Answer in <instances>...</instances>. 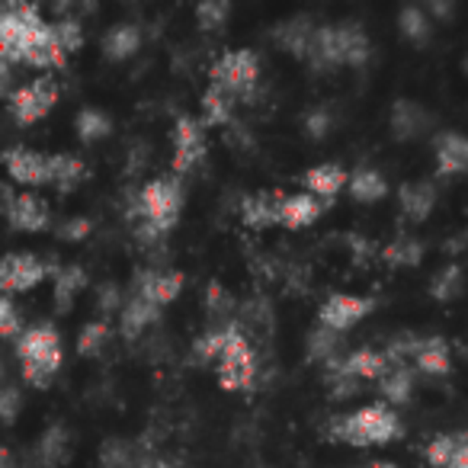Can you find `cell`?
<instances>
[{"label":"cell","instance_id":"3957f363","mask_svg":"<svg viewBox=\"0 0 468 468\" xmlns=\"http://www.w3.org/2000/svg\"><path fill=\"white\" fill-rule=\"evenodd\" d=\"M372 58V39L359 23H337V27H318L308 52V65L314 71H334V68H363Z\"/></svg>","mask_w":468,"mask_h":468},{"label":"cell","instance_id":"ab89813d","mask_svg":"<svg viewBox=\"0 0 468 468\" xmlns=\"http://www.w3.org/2000/svg\"><path fill=\"white\" fill-rule=\"evenodd\" d=\"M324 388H327V395H331L334 401H346V398H353L359 391V378H353L344 366L334 363V366H327V369H324Z\"/></svg>","mask_w":468,"mask_h":468},{"label":"cell","instance_id":"4316f807","mask_svg":"<svg viewBox=\"0 0 468 468\" xmlns=\"http://www.w3.org/2000/svg\"><path fill=\"white\" fill-rule=\"evenodd\" d=\"M376 385H378V395H382L385 404H391V408H401V404H408L410 395H414V372L408 369V363L395 359V363H391V369L385 372Z\"/></svg>","mask_w":468,"mask_h":468},{"label":"cell","instance_id":"44dd1931","mask_svg":"<svg viewBox=\"0 0 468 468\" xmlns=\"http://www.w3.org/2000/svg\"><path fill=\"white\" fill-rule=\"evenodd\" d=\"M433 148H436V174L440 176L468 174V135H462V132H440Z\"/></svg>","mask_w":468,"mask_h":468},{"label":"cell","instance_id":"7a4b0ae2","mask_svg":"<svg viewBox=\"0 0 468 468\" xmlns=\"http://www.w3.org/2000/svg\"><path fill=\"white\" fill-rule=\"evenodd\" d=\"M404 433L401 417L391 404L378 401V404H366L359 410L350 414H337L327 423V440L334 442H346V446H385V442H395Z\"/></svg>","mask_w":468,"mask_h":468},{"label":"cell","instance_id":"ffe728a7","mask_svg":"<svg viewBox=\"0 0 468 468\" xmlns=\"http://www.w3.org/2000/svg\"><path fill=\"white\" fill-rule=\"evenodd\" d=\"M427 462L433 468H468V430L433 436L427 442Z\"/></svg>","mask_w":468,"mask_h":468},{"label":"cell","instance_id":"f546056e","mask_svg":"<svg viewBox=\"0 0 468 468\" xmlns=\"http://www.w3.org/2000/svg\"><path fill=\"white\" fill-rule=\"evenodd\" d=\"M71 455V436L65 427H52L42 433V440L36 442V462L39 468H61Z\"/></svg>","mask_w":468,"mask_h":468},{"label":"cell","instance_id":"e0dca14e","mask_svg":"<svg viewBox=\"0 0 468 468\" xmlns=\"http://www.w3.org/2000/svg\"><path fill=\"white\" fill-rule=\"evenodd\" d=\"M388 125H391V135H395L398 142H417V138L430 132L433 116H430L427 106L417 103V100H395Z\"/></svg>","mask_w":468,"mask_h":468},{"label":"cell","instance_id":"d6a6232c","mask_svg":"<svg viewBox=\"0 0 468 468\" xmlns=\"http://www.w3.org/2000/svg\"><path fill=\"white\" fill-rule=\"evenodd\" d=\"M234 106H238V100L231 93L208 84V90L202 93V125H231Z\"/></svg>","mask_w":468,"mask_h":468},{"label":"cell","instance_id":"1f68e13d","mask_svg":"<svg viewBox=\"0 0 468 468\" xmlns=\"http://www.w3.org/2000/svg\"><path fill=\"white\" fill-rule=\"evenodd\" d=\"M382 261L385 267L401 270V267H417L423 261V244L410 234H398L395 241H388L382 248Z\"/></svg>","mask_w":468,"mask_h":468},{"label":"cell","instance_id":"e575fe53","mask_svg":"<svg viewBox=\"0 0 468 468\" xmlns=\"http://www.w3.org/2000/svg\"><path fill=\"white\" fill-rule=\"evenodd\" d=\"M87 276L80 267H61L55 270V305H58V312H68L71 308V302L78 299V292L84 289Z\"/></svg>","mask_w":468,"mask_h":468},{"label":"cell","instance_id":"ac0fdd59","mask_svg":"<svg viewBox=\"0 0 468 468\" xmlns=\"http://www.w3.org/2000/svg\"><path fill=\"white\" fill-rule=\"evenodd\" d=\"M68 61V52L58 39V29L55 23H46L33 39L27 42L23 48V65H33V68H61Z\"/></svg>","mask_w":468,"mask_h":468},{"label":"cell","instance_id":"30bf717a","mask_svg":"<svg viewBox=\"0 0 468 468\" xmlns=\"http://www.w3.org/2000/svg\"><path fill=\"white\" fill-rule=\"evenodd\" d=\"M58 267H48L42 263L36 254H10L4 261V270H0V286H4V295H16V292H29L36 289L48 273L55 276Z\"/></svg>","mask_w":468,"mask_h":468},{"label":"cell","instance_id":"484cf974","mask_svg":"<svg viewBox=\"0 0 468 468\" xmlns=\"http://www.w3.org/2000/svg\"><path fill=\"white\" fill-rule=\"evenodd\" d=\"M327 206H331V202L318 199V196H312V193L289 196L286 206H282V228H292V231H299V228L314 225V221L324 215Z\"/></svg>","mask_w":468,"mask_h":468},{"label":"cell","instance_id":"9a60e30c","mask_svg":"<svg viewBox=\"0 0 468 468\" xmlns=\"http://www.w3.org/2000/svg\"><path fill=\"white\" fill-rule=\"evenodd\" d=\"M183 282H186V276L176 273V270H142L135 276V282H132V289L138 295H144L151 305L164 308L183 292Z\"/></svg>","mask_w":468,"mask_h":468},{"label":"cell","instance_id":"8992f818","mask_svg":"<svg viewBox=\"0 0 468 468\" xmlns=\"http://www.w3.org/2000/svg\"><path fill=\"white\" fill-rule=\"evenodd\" d=\"M46 27L39 7L33 4H7L0 14V61L14 68L23 61V48L39 29Z\"/></svg>","mask_w":468,"mask_h":468},{"label":"cell","instance_id":"f35d334b","mask_svg":"<svg viewBox=\"0 0 468 468\" xmlns=\"http://www.w3.org/2000/svg\"><path fill=\"white\" fill-rule=\"evenodd\" d=\"M142 455H135V449L125 440H110L100 449V468H138L142 465Z\"/></svg>","mask_w":468,"mask_h":468},{"label":"cell","instance_id":"cb8c5ba5","mask_svg":"<svg viewBox=\"0 0 468 468\" xmlns=\"http://www.w3.org/2000/svg\"><path fill=\"white\" fill-rule=\"evenodd\" d=\"M302 183H305L312 196L331 202L340 189L350 186V174H346L340 164H318V167H308L305 174H302Z\"/></svg>","mask_w":468,"mask_h":468},{"label":"cell","instance_id":"60d3db41","mask_svg":"<svg viewBox=\"0 0 468 468\" xmlns=\"http://www.w3.org/2000/svg\"><path fill=\"white\" fill-rule=\"evenodd\" d=\"M106 337H110V324L106 321H90L78 337V353L80 356H97V353H103Z\"/></svg>","mask_w":468,"mask_h":468},{"label":"cell","instance_id":"52a82bcc","mask_svg":"<svg viewBox=\"0 0 468 468\" xmlns=\"http://www.w3.org/2000/svg\"><path fill=\"white\" fill-rule=\"evenodd\" d=\"M254 376H257L254 350H250L244 331L238 327L231 334V340H228L225 353L218 356V363H215V378H218V385L225 391H248L254 385Z\"/></svg>","mask_w":468,"mask_h":468},{"label":"cell","instance_id":"ee69618b","mask_svg":"<svg viewBox=\"0 0 468 468\" xmlns=\"http://www.w3.org/2000/svg\"><path fill=\"white\" fill-rule=\"evenodd\" d=\"M55 29H58V39H61V46H65L68 55H74L80 46H84V29H80L78 20H58L55 23Z\"/></svg>","mask_w":468,"mask_h":468},{"label":"cell","instance_id":"4fadbf2b","mask_svg":"<svg viewBox=\"0 0 468 468\" xmlns=\"http://www.w3.org/2000/svg\"><path fill=\"white\" fill-rule=\"evenodd\" d=\"M7 164V174L20 186H48V176H52V154H42L33 148H10L4 154Z\"/></svg>","mask_w":468,"mask_h":468},{"label":"cell","instance_id":"7c38bea8","mask_svg":"<svg viewBox=\"0 0 468 468\" xmlns=\"http://www.w3.org/2000/svg\"><path fill=\"white\" fill-rule=\"evenodd\" d=\"M289 196L282 189H261L241 199V221L250 231H267L273 225H282V206Z\"/></svg>","mask_w":468,"mask_h":468},{"label":"cell","instance_id":"ba28073f","mask_svg":"<svg viewBox=\"0 0 468 468\" xmlns=\"http://www.w3.org/2000/svg\"><path fill=\"white\" fill-rule=\"evenodd\" d=\"M55 103H58V80H55L52 74L16 87V90L7 97L10 116H14L20 125H36L39 119H46L48 112H52Z\"/></svg>","mask_w":468,"mask_h":468},{"label":"cell","instance_id":"8fae6325","mask_svg":"<svg viewBox=\"0 0 468 468\" xmlns=\"http://www.w3.org/2000/svg\"><path fill=\"white\" fill-rule=\"evenodd\" d=\"M206 125L193 116H180L174 122V174H189L206 157Z\"/></svg>","mask_w":468,"mask_h":468},{"label":"cell","instance_id":"bcb514c9","mask_svg":"<svg viewBox=\"0 0 468 468\" xmlns=\"http://www.w3.org/2000/svg\"><path fill=\"white\" fill-rule=\"evenodd\" d=\"M87 234H90V221L87 218H68L65 225L58 228L61 241H84Z\"/></svg>","mask_w":468,"mask_h":468},{"label":"cell","instance_id":"681fc988","mask_svg":"<svg viewBox=\"0 0 468 468\" xmlns=\"http://www.w3.org/2000/svg\"><path fill=\"white\" fill-rule=\"evenodd\" d=\"M430 14H433V16H449V14H452V7H449V4H430Z\"/></svg>","mask_w":468,"mask_h":468},{"label":"cell","instance_id":"277c9868","mask_svg":"<svg viewBox=\"0 0 468 468\" xmlns=\"http://www.w3.org/2000/svg\"><path fill=\"white\" fill-rule=\"evenodd\" d=\"M16 359H20V372L33 388H48L52 378L61 369V334L52 321H39V324L27 327L23 337L16 340Z\"/></svg>","mask_w":468,"mask_h":468},{"label":"cell","instance_id":"8d00e7d4","mask_svg":"<svg viewBox=\"0 0 468 468\" xmlns=\"http://www.w3.org/2000/svg\"><path fill=\"white\" fill-rule=\"evenodd\" d=\"M398 27H401L404 39L414 42V46H423V42L430 39V33H433V23H430L423 7H404L401 14H398Z\"/></svg>","mask_w":468,"mask_h":468},{"label":"cell","instance_id":"7dc6e473","mask_svg":"<svg viewBox=\"0 0 468 468\" xmlns=\"http://www.w3.org/2000/svg\"><path fill=\"white\" fill-rule=\"evenodd\" d=\"M0 410H4V423L16 420V410H20V395H16L14 385H4V395H0Z\"/></svg>","mask_w":468,"mask_h":468},{"label":"cell","instance_id":"7bdbcfd3","mask_svg":"<svg viewBox=\"0 0 468 468\" xmlns=\"http://www.w3.org/2000/svg\"><path fill=\"white\" fill-rule=\"evenodd\" d=\"M228 14H231L228 4H212V0H208V4H199V7H196V23H199L206 33H212V29L225 27Z\"/></svg>","mask_w":468,"mask_h":468},{"label":"cell","instance_id":"f907efd6","mask_svg":"<svg viewBox=\"0 0 468 468\" xmlns=\"http://www.w3.org/2000/svg\"><path fill=\"white\" fill-rule=\"evenodd\" d=\"M0 468H20V465H16V459H14V455H10V452H4V465H0Z\"/></svg>","mask_w":468,"mask_h":468},{"label":"cell","instance_id":"d6986e66","mask_svg":"<svg viewBox=\"0 0 468 468\" xmlns=\"http://www.w3.org/2000/svg\"><path fill=\"white\" fill-rule=\"evenodd\" d=\"M436 199H440V193H436L433 180H414V183H404V186L398 189L401 215L408 221H414V225H420V221H427L430 215H433Z\"/></svg>","mask_w":468,"mask_h":468},{"label":"cell","instance_id":"f1b7e54d","mask_svg":"<svg viewBox=\"0 0 468 468\" xmlns=\"http://www.w3.org/2000/svg\"><path fill=\"white\" fill-rule=\"evenodd\" d=\"M142 48V29L135 23H116L103 36V55L110 61H125Z\"/></svg>","mask_w":468,"mask_h":468},{"label":"cell","instance_id":"6da1fadb","mask_svg":"<svg viewBox=\"0 0 468 468\" xmlns=\"http://www.w3.org/2000/svg\"><path fill=\"white\" fill-rule=\"evenodd\" d=\"M183 206V189L176 176H157L148 180L138 193V202L132 208V218L138 221V241L157 244L174 231L176 218H180Z\"/></svg>","mask_w":468,"mask_h":468},{"label":"cell","instance_id":"74e56055","mask_svg":"<svg viewBox=\"0 0 468 468\" xmlns=\"http://www.w3.org/2000/svg\"><path fill=\"white\" fill-rule=\"evenodd\" d=\"M462 286H465V273H462L459 263H449V267H442L440 273L433 276L430 295H433L436 302H452V299H459Z\"/></svg>","mask_w":468,"mask_h":468},{"label":"cell","instance_id":"816d5d0a","mask_svg":"<svg viewBox=\"0 0 468 468\" xmlns=\"http://www.w3.org/2000/svg\"><path fill=\"white\" fill-rule=\"evenodd\" d=\"M369 468H398V465H391V462H369Z\"/></svg>","mask_w":468,"mask_h":468},{"label":"cell","instance_id":"836d02e7","mask_svg":"<svg viewBox=\"0 0 468 468\" xmlns=\"http://www.w3.org/2000/svg\"><path fill=\"white\" fill-rule=\"evenodd\" d=\"M84 161L74 154H52V176H48V186H55L58 193H71L78 189V183L84 180Z\"/></svg>","mask_w":468,"mask_h":468},{"label":"cell","instance_id":"c3c4849f","mask_svg":"<svg viewBox=\"0 0 468 468\" xmlns=\"http://www.w3.org/2000/svg\"><path fill=\"white\" fill-rule=\"evenodd\" d=\"M138 468H183V465H174V462H167V459H144Z\"/></svg>","mask_w":468,"mask_h":468},{"label":"cell","instance_id":"603a6c76","mask_svg":"<svg viewBox=\"0 0 468 468\" xmlns=\"http://www.w3.org/2000/svg\"><path fill=\"white\" fill-rule=\"evenodd\" d=\"M122 312H119V331H122L125 340H135L138 334L144 331V327H151L157 321V314H161V308L151 305L144 295H138L135 289L129 292V299L122 302Z\"/></svg>","mask_w":468,"mask_h":468},{"label":"cell","instance_id":"4dcf8cb0","mask_svg":"<svg viewBox=\"0 0 468 468\" xmlns=\"http://www.w3.org/2000/svg\"><path fill=\"white\" fill-rule=\"evenodd\" d=\"M350 196L356 202H366V206L382 202L388 196V180L376 167H359L356 174H350Z\"/></svg>","mask_w":468,"mask_h":468},{"label":"cell","instance_id":"d590c367","mask_svg":"<svg viewBox=\"0 0 468 468\" xmlns=\"http://www.w3.org/2000/svg\"><path fill=\"white\" fill-rule=\"evenodd\" d=\"M74 129H78V138L84 144H93L100 142V138H106L112 132V119L106 116L103 110H93V106H87V110L78 112V119H74Z\"/></svg>","mask_w":468,"mask_h":468},{"label":"cell","instance_id":"d4e9b609","mask_svg":"<svg viewBox=\"0 0 468 468\" xmlns=\"http://www.w3.org/2000/svg\"><path fill=\"white\" fill-rule=\"evenodd\" d=\"M391 363H395V359H391L388 353H385V350H372V346L353 350L346 359H340V366H344V369L350 372L353 378H359V382H378V378H382L385 372L391 369Z\"/></svg>","mask_w":468,"mask_h":468},{"label":"cell","instance_id":"b9f144b4","mask_svg":"<svg viewBox=\"0 0 468 468\" xmlns=\"http://www.w3.org/2000/svg\"><path fill=\"white\" fill-rule=\"evenodd\" d=\"M0 334H4V340L23 337V324H20V314H16L14 295H4V299H0Z\"/></svg>","mask_w":468,"mask_h":468},{"label":"cell","instance_id":"7402d4cb","mask_svg":"<svg viewBox=\"0 0 468 468\" xmlns=\"http://www.w3.org/2000/svg\"><path fill=\"white\" fill-rule=\"evenodd\" d=\"M308 359H314V363H321L327 369V366L340 363V359L350 356V346H346V334H337V331H327V327H314V331H308Z\"/></svg>","mask_w":468,"mask_h":468},{"label":"cell","instance_id":"5b68a950","mask_svg":"<svg viewBox=\"0 0 468 468\" xmlns=\"http://www.w3.org/2000/svg\"><path fill=\"white\" fill-rule=\"evenodd\" d=\"M261 80V61L250 48H234L225 52L212 68H208V84L231 93L234 100H250L254 87Z\"/></svg>","mask_w":468,"mask_h":468},{"label":"cell","instance_id":"2e32d148","mask_svg":"<svg viewBox=\"0 0 468 468\" xmlns=\"http://www.w3.org/2000/svg\"><path fill=\"white\" fill-rule=\"evenodd\" d=\"M410 359L423 376H449L452 372V353H449L446 337L427 334V337H410Z\"/></svg>","mask_w":468,"mask_h":468},{"label":"cell","instance_id":"f5cc1de1","mask_svg":"<svg viewBox=\"0 0 468 468\" xmlns=\"http://www.w3.org/2000/svg\"><path fill=\"white\" fill-rule=\"evenodd\" d=\"M465 74H468V58H465Z\"/></svg>","mask_w":468,"mask_h":468},{"label":"cell","instance_id":"9c48e42d","mask_svg":"<svg viewBox=\"0 0 468 468\" xmlns=\"http://www.w3.org/2000/svg\"><path fill=\"white\" fill-rule=\"evenodd\" d=\"M376 308L372 299H363V295H350V292H334L321 302L318 308V324L327 327V331L346 334L366 318V314Z\"/></svg>","mask_w":468,"mask_h":468},{"label":"cell","instance_id":"5bb4252c","mask_svg":"<svg viewBox=\"0 0 468 468\" xmlns=\"http://www.w3.org/2000/svg\"><path fill=\"white\" fill-rule=\"evenodd\" d=\"M4 202H7V221L16 231L39 234L48 228V206L42 196H36V193L16 196L10 186H4Z\"/></svg>","mask_w":468,"mask_h":468},{"label":"cell","instance_id":"83f0119b","mask_svg":"<svg viewBox=\"0 0 468 468\" xmlns=\"http://www.w3.org/2000/svg\"><path fill=\"white\" fill-rule=\"evenodd\" d=\"M314 33H318V27H314L312 20H305V16H299V20L280 23V29H276V42H280V46L286 48V52H292L295 58L308 61V52H312Z\"/></svg>","mask_w":468,"mask_h":468},{"label":"cell","instance_id":"f6af8a7d","mask_svg":"<svg viewBox=\"0 0 468 468\" xmlns=\"http://www.w3.org/2000/svg\"><path fill=\"white\" fill-rule=\"evenodd\" d=\"M331 129H334V119H331V112H327L324 106H314V110L305 112V132H308V138H324Z\"/></svg>","mask_w":468,"mask_h":468}]
</instances>
